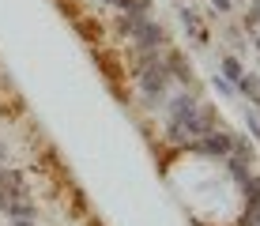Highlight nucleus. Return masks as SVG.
<instances>
[{
    "label": "nucleus",
    "mask_w": 260,
    "mask_h": 226,
    "mask_svg": "<svg viewBox=\"0 0 260 226\" xmlns=\"http://www.w3.org/2000/svg\"><path fill=\"white\" fill-rule=\"evenodd\" d=\"M117 8L132 15H151V0H117Z\"/></svg>",
    "instance_id": "obj_10"
},
{
    "label": "nucleus",
    "mask_w": 260,
    "mask_h": 226,
    "mask_svg": "<svg viewBox=\"0 0 260 226\" xmlns=\"http://www.w3.org/2000/svg\"><path fill=\"white\" fill-rule=\"evenodd\" d=\"M222 72H226L222 79H230V83H238V79L245 76V68H241V60L234 57V53H226V57H222Z\"/></svg>",
    "instance_id": "obj_7"
},
{
    "label": "nucleus",
    "mask_w": 260,
    "mask_h": 226,
    "mask_svg": "<svg viewBox=\"0 0 260 226\" xmlns=\"http://www.w3.org/2000/svg\"><path fill=\"white\" fill-rule=\"evenodd\" d=\"M215 87H219L222 94H234V83H230V79H222V76H215Z\"/></svg>",
    "instance_id": "obj_13"
},
{
    "label": "nucleus",
    "mask_w": 260,
    "mask_h": 226,
    "mask_svg": "<svg viewBox=\"0 0 260 226\" xmlns=\"http://www.w3.org/2000/svg\"><path fill=\"white\" fill-rule=\"evenodd\" d=\"M143 19H147V15H132V12H124V15H117V30L132 38V34H136V26H140Z\"/></svg>",
    "instance_id": "obj_9"
},
{
    "label": "nucleus",
    "mask_w": 260,
    "mask_h": 226,
    "mask_svg": "<svg viewBox=\"0 0 260 226\" xmlns=\"http://www.w3.org/2000/svg\"><path fill=\"white\" fill-rule=\"evenodd\" d=\"M241 188H245V196H249V211H256L260 207V177L249 174L245 181H241Z\"/></svg>",
    "instance_id": "obj_6"
},
{
    "label": "nucleus",
    "mask_w": 260,
    "mask_h": 226,
    "mask_svg": "<svg viewBox=\"0 0 260 226\" xmlns=\"http://www.w3.org/2000/svg\"><path fill=\"white\" fill-rule=\"evenodd\" d=\"M4 211L12 215V219H34V204L26 200V196H19V200H12V204L4 207Z\"/></svg>",
    "instance_id": "obj_5"
},
{
    "label": "nucleus",
    "mask_w": 260,
    "mask_h": 226,
    "mask_svg": "<svg viewBox=\"0 0 260 226\" xmlns=\"http://www.w3.org/2000/svg\"><path fill=\"white\" fill-rule=\"evenodd\" d=\"M260 26V0H253V12L245 15V30H256Z\"/></svg>",
    "instance_id": "obj_11"
},
{
    "label": "nucleus",
    "mask_w": 260,
    "mask_h": 226,
    "mask_svg": "<svg viewBox=\"0 0 260 226\" xmlns=\"http://www.w3.org/2000/svg\"><path fill=\"white\" fill-rule=\"evenodd\" d=\"M177 15H181V26H185V30L192 34L196 42H208V30H204V26H200V19H196V12H192V8H181V12H177Z\"/></svg>",
    "instance_id": "obj_4"
},
{
    "label": "nucleus",
    "mask_w": 260,
    "mask_h": 226,
    "mask_svg": "<svg viewBox=\"0 0 260 226\" xmlns=\"http://www.w3.org/2000/svg\"><path fill=\"white\" fill-rule=\"evenodd\" d=\"M166 72H170V79H181V83L192 79V64L181 57V53H170V57H166Z\"/></svg>",
    "instance_id": "obj_3"
},
{
    "label": "nucleus",
    "mask_w": 260,
    "mask_h": 226,
    "mask_svg": "<svg viewBox=\"0 0 260 226\" xmlns=\"http://www.w3.org/2000/svg\"><path fill=\"white\" fill-rule=\"evenodd\" d=\"M15 226H34V219H15Z\"/></svg>",
    "instance_id": "obj_15"
},
{
    "label": "nucleus",
    "mask_w": 260,
    "mask_h": 226,
    "mask_svg": "<svg viewBox=\"0 0 260 226\" xmlns=\"http://www.w3.org/2000/svg\"><path fill=\"white\" fill-rule=\"evenodd\" d=\"M196 147H200L204 155L226 158V155H230V147H234V136H230V132H222V128H211V132H204L200 140H196Z\"/></svg>",
    "instance_id": "obj_1"
},
{
    "label": "nucleus",
    "mask_w": 260,
    "mask_h": 226,
    "mask_svg": "<svg viewBox=\"0 0 260 226\" xmlns=\"http://www.w3.org/2000/svg\"><path fill=\"white\" fill-rule=\"evenodd\" d=\"M102 4H113V8H117V0H102Z\"/></svg>",
    "instance_id": "obj_17"
},
{
    "label": "nucleus",
    "mask_w": 260,
    "mask_h": 226,
    "mask_svg": "<svg viewBox=\"0 0 260 226\" xmlns=\"http://www.w3.org/2000/svg\"><path fill=\"white\" fill-rule=\"evenodd\" d=\"M234 87H238V90H245V94L253 98V106H260V83H256V76H249V72H245V76H241Z\"/></svg>",
    "instance_id": "obj_8"
},
{
    "label": "nucleus",
    "mask_w": 260,
    "mask_h": 226,
    "mask_svg": "<svg viewBox=\"0 0 260 226\" xmlns=\"http://www.w3.org/2000/svg\"><path fill=\"white\" fill-rule=\"evenodd\" d=\"M245 124H249V132H256V136H260V117H256L253 110H245Z\"/></svg>",
    "instance_id": "obj_12"
},
{
    "label": "nucleus",
    "mask_w": 260,
    "mask_h": 226,
    "mask_svg": "<svg viewBox=\"0 0 260 226\" xmlns=\"http://www.w3.org/2000/svg\"><path fill=\"white\" fill-rule=\"evenodd\" d=\"M215 8H219V12H230V0H211Z\"/></svg>",
    "instance_id": "obj_14"
},
{
    "label": "nucleus",
    "mask_w": 260,
    "mask_h": 226,
    "mask_svg": "<svg viewBox=\"0 0 260 226\" xmlns=\"http://www.w3.org/2000/svg\"><path fill=\"white\" fill-rule=\"evenodd\" d=\"M132 42L140 45V49H158V45H166V30L158 23H151V19H143L136 26V34H132Z\"/></svg>",
    "instance_id": "obj_2"
},
{
    "label": "nucleus",
    "mask_w": 260,
    "mask_h": 226,
    "mask_svg": "<svg viewBox=\"0 0 260 226\" xmlns=\"http://www.w3.org/2000/svg\"><path fill=\"white\" fill-rule=\"evenodd\" d=\"M8 158V147H4V143H0V162H4Z\"/></svg>",
    "instance_id": "obj_16"
},
{
    "label": "nucleus",
    "mask_w": 260,
    "mask_h": 226,
    "mask_svg": "<svg viewBox=\"0 0 260 226\" xmlns=\"http://www.w3.org/2000/svg\"><path fill=\"white\" fill-rule=\"evenodd\" d=\"M256 49H260V34H256Z\"/></svg>",
    "instance_id": "obj_18"
}]
</instances>
